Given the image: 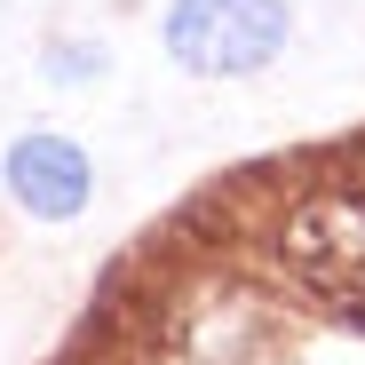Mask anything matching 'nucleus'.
Listing matches in <instances>:
<instances>
[{
	"instance_id": "f257e3e1",
	"label": "nucleus",
	"mask_w": 365,
	"mask_h": 365,
	"mask_svg": "<svg viewBox=\"0 0 365 365\" xmlns=\"http://www.w3.org/2000/svg\"><path fill=\"white\" fill-rule=\"evenodd\" d=\"M167 48L182 72H262L286 48V0H175L167 9Z\"/></svg>"
},
{
	"instance_id": "f03ea898",
	"label": "nucleus",
	"mask_w": 365,
	"mask_h": 365,
	"mask_svg": "<svg viewBox=\"0 0 365 365\" xmlns=\"http://www.w3.org/2000/svg\"><path fill=\"white\" fill-rule=\"evenodd\" d=\"M286 262H294V278L310 286L318 302L365 318V199L357 191L310 199L286 222Z\"/></svg>"
},
{
	"instance_id": "7ed1b4c3",
	"label": "nucleus",
	"mask_w": 365,
	"mask_h": 365,
	"mask_svg": "<svg viewBox=\"0 0 365 365\" xmlns=\"http://www.w3.org/2000/svg\"><path fill=\"white\" fill-rule=\"evenodd\" d=\"M9 191L32 207V215H80L88 207V159L64 143V135H24L9 151Z\"/></svg>"
}]
</instances>
